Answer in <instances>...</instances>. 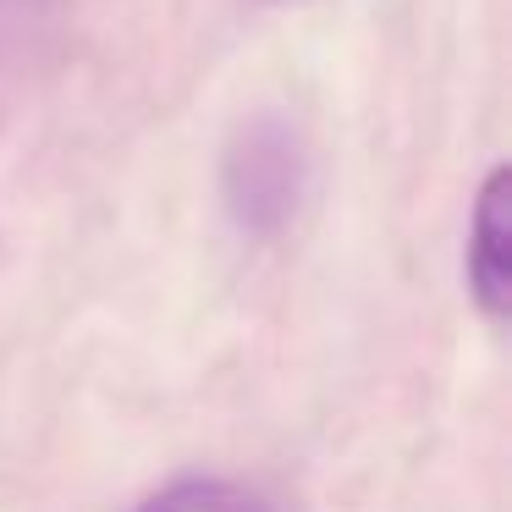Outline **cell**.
<instances>
[{"instance_id": "1", "label": "cell", "mask_w": 512, "mask_h": 512, "mask_svg": "<svg viewBox=\"0 0 512 512\" xmlns=\"http://www.w3.org/2000/svg\"><path fill=\"white\" fill-rule=\"evenodd\" d=\"M303 182H309V155L292 122L254 116L232 133L221 160V199L243 232H281L303 204Z\"/></svg>"}, {"instance_id": "2", "label": "cell", "mask_w": 512, "mask_h": 512, "mask_svg": "<svg viewBox=\"0 0 512 512\" xmlns=\"http://www.w3.org/2000/svg\"><path fill=\"white\" fill-rule=\"evenodd\" d=\"M468 298L485 320H507L512 309V171L496 166L474 199L468 221Z\"/></svg>"}, {"instance_id": "3", "label": "cell", "mask_w": 512, "mask_h": 512, "mask_svg": "<svg viewBox=\"0 0 512 512\" xmlns=\"http://www.w3.org/2000/svg\"><path fill=\"white\" fill-rule=\"evenodd\" d=\"M138 512H270L265 496H254L237 479H177L160 496H149Z\"/></svg>"}]
</instances>
